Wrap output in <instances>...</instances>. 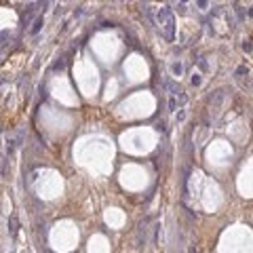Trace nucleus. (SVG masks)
Listing matches in <instances>:
<instances>
[{
    "label": "nucleus",
    "mask_w": 253,
    "mask_h": 253,
    "mask_svg": "<svg viewBox=\"0 0 253 253\" xmlns=\"http://www.w3.org/2000/svg\"><path fill=\"white\" fill-rule=\"evenodd\" d=\"M171 70H173V74H175V76H179V74H182V63H179V61L173 63V66H171Z\"/></svg>",
    "instance_id": "20e7f679"
},
{
    "label": "nucleus",
    "mask_w": 253,
    "mask_h": 253,
    "mask_svg": "<svg viewBox=\"0 0 253 253\" xmlns=\"http://www.w3.org/2000/svg\"><path fill=\"white\" fill-rule=\"evenodd\" d=\"M158 23L160 28L165 30V38L167 40H173V30H175V17H173V11H171L169 6H162L158 11Z\"/></svg>",
    "instance_id": "f257e3e1"
},
{
    "label": "nucleus",
    "mask_w": 253,
    "mask_h": 253,
    "mask_svg": "<svg viewBox=\"0 0 253 253\" xmlns=\"http://www.w3.org/2000/svg\"><path fill=\"white\" fill-rule=\"evenodd\" d=\"M243 51H245V53H251V44H249V40L243 42Z\"/></svg>",
    "instance_id": "6e6552de"
},
{
    "label": "nucleus",
    "mask_w": 253,
    "mask_h": 253,
    "mask_svg": "<svg viewBox=\"0 0 253 253\" xmlns=\"http://www.w3.org/2000/svg\"><path fill=\"white\" fill-rule=\"evenodd\" d=\"M192 85H201V78H198V74L192 76Z\"/></svg>",
    "instance_id": "9d476101"
},
{
    "label": "nucleus",
    "mask_w": 253,
    "mask_h": 253,
    "mask_svg": "<svg viewBox=\"0 0 253 253\" xmlns=\"http://www.w3.org/2000/svg\"><path fill=\"white\" fill-rule=\"evenodd\" d=\"M17 230H19V224H17V217L15 215H11V232L17 234Z\"/></svg>",
    "instance_id": "7ed1b4c3"
},
{
    "label": "nucleus",
    "mask_w": 253,
    "mask_h": 253,
    "mask_svg": "<svg viewBox=\"0 0 253 253\" xmlns=\"http://www.w3.org/2000/svg\"><path fill=\"white\" fill-rule=\"evenodd\" d=\"M63 66H66V59H63V57H61L59 61H55V63H53V70H61Z\"/></svg>",
    "instance_id": "39448f33"
},
{
    "label": "nucleus",
    "mask_w": 253,
    "mask_h": 253,
    "mask_svg": "<svg viewBox=\"0 0 253 253\" xmlns=\"http://www.w3.org/2000/svg\"><path fill=\"white\" fill-rule=\"evenodd\" d=\"M169 108H171V112H175V97H171V101H169Z\"/></svg>",
    "instance_id": "1a4fd4ad"
},
{
    "label": "nucleus",
    "mask_w": 253,
    "mask_h": 253,
    "mask_svg": "<svg viewBox=\"0 0 253 253\" xmlns=\"http://www.w3.org/2000/svg\"><path fill=\"white\" fill-rule=\"evenodd\" d=\"M42 25H44V17L40 15V17H36V21H34V25H32V34H38Z\"/></svg>",
    "instance_id": "f03ea898"
},
{
    "label": "nucleus",
    "mask_w": 253,
    "mask_h": 253,
    "mask_svg": "<svg viewBox=\"0 0 253 253\" xmlns=\"http://www.w3.org/2000/svg\"><path fill=\"white\" fill-rule=\"evenodd\" d=\"M243 74L247 76V74H249V70H247L245 66H240V68H236V76H243Z\"/></svg>",
    "instance_id": "0eeeda50"
},
{
    "label": "nucleus",
    "mask_w": 253,
    "mask_h": 253,
    "mask_svg": "<svg viewBox=\"0 0 253 253\" xmlns=\"http://www.w3.org/2000/svg\"><path fill=\"white\" fill-rule=\"evenodd\" d=\"M101 28H114V23H112V21H103Z\"/></svg>",
    "instance_id": "9b49d317"
},
{
    "label": "nucleus",
    "mask_w": 253,
    "mask_h": 253,
    "mask_svg": "<svg viewBox=\"0 0 253 253\" xmlns=\"http://www.w3.org/2000/svg\"><path fill=\"white\" fill-rule=\"evenodd\" d=\"M15 143H17V141H13V139H8V141H6V154H11V152H13Z\"/></svg>",
    "instance_id": "423d86ee"
}]
</instances>
